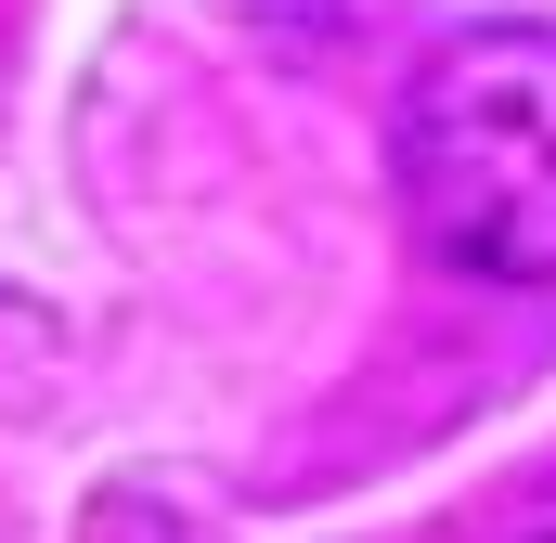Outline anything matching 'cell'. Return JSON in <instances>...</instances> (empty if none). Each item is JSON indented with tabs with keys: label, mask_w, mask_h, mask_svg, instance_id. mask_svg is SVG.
<instances>
[{
	"label": "cell",
	"mask_w": 556,
	"mask_h": 543,
	"mask_svg": "<svg viewBox=\"0 0 556 543\" xmlns=\"http://www.w3.org/2000/svg\"><path fill=\"white\" fill-rule=\"evenodd\" d=\"M402 207L427 260L556 285V26H466L402 91Z\"/></svg>",
	"instance_id": "obj_1"
},
{
	"label": "cell",
	"mask_w": 556,
	"mask_h": 543,
	"mask_svg": "<svg viewBox=\"0 0 556 543\" xmlns=\"http://www.w3.org/2000/svg\"><path fill=\"white\" fill-rule=\"evenodd\" d=\"M544 543H556V531H544Z\"/></svg>",
	"instance_id": "obj_2"
}]
</instances>
